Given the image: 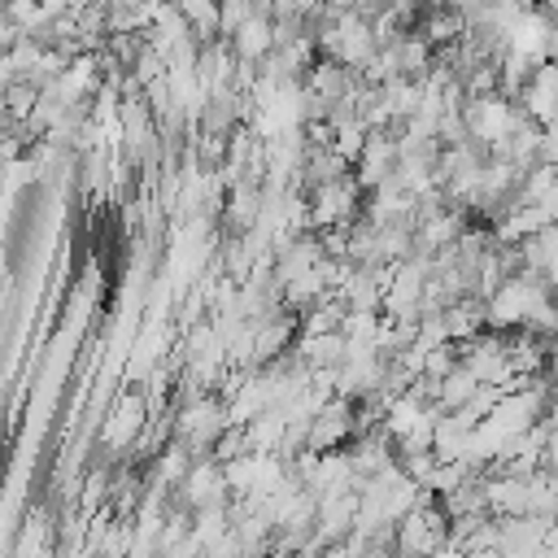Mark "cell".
Returning a JSON list of instances; mask_svg holds the SVG:
<instances>
[{
    "label": "cell",
    "mask_w": 558,
    "mask_h": 558,
    "mask_svg": "<svg viewBox=\"0 0 558 558\" xmlns=\"http://www.w3.org/2000/svg\"><path fill=\"white\" fill-rule=\"evenodd\" d=\"M449 541V527H445V514L432 510V506H410L397 523V545L405 558H427L436 554L440 545Z\"/></svg>",
    "instance_id": "6da1fadb"
},
{
    "label": "cell",
    "mask_w": 558,
    "mask_h": 558,
    "mask_svg": "<svg viewBox=\"0 0 558 558\" xmlns=\"http://www.w3.org/2000/svg\"><path fill=\"white\" fill-rule=\"evenodd\" d=\"M519 96H523V113H527L532 122L549 126V122L558 118V61H541Z\"/></svg>",
    "instance_id": "7a4b0ae2"
}]
</instances>
